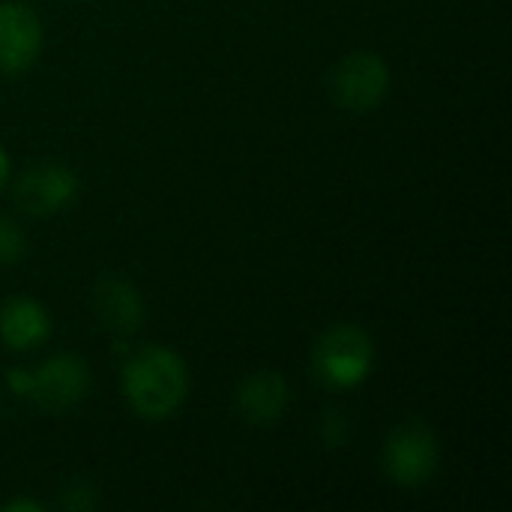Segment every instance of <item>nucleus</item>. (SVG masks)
Wrapping results in <instances>:
<instances>
[{"label": "nucleus", "instance_id": "obj_1", "mask_svg": "<svg viewBox=\"0 0 512 512\" xmlns=\"http://www.w3.org/2000/svg\"><path fill=\"white\" fill-rule=\"evenodd\" d=\"M120 387L129 408L150 423L168 420L189 396V369L183 357L165 345L135 348L120 369Z\"/></svg>", "mask_w": 512, "mask_h": 512}, {"label": "nucleus", "instance_id": "obj_2", "mask_svg": "<svg viewBox=\"0 0 512 512\" xmlns=\"http://www.w3.org/2000/svg\"><path fill=\"white\" fill-rule=\"evenodd\" d=\"M6 384L15 396L33 402L48 414H63L75 408L90 390V369L75 354H54L30 369H12Z\"/></svg>", "mask_w": 512, "mask_h": 512}, {"label": "nucleus", "instance_id": "obj_3", "mask_svg": "<svg viewBox=\"0 0 512 512\" xmlns=\"http://www.w3.org/2000/svg\"><path fill=\"white\" fill-rule=\"evenodd\" d=\"M375 360V345L366 330L354 324H336L324 330L312 348L315 378L327 390H354L360 387Z\"/></svg>", "mask_w": 512, "mask_h": 512}, {"label": "nucleus", "instance_id": "obj_4", "mask_svg": "<svg viewBox=\"0 0 512 512\" xmlns=\"http://www.w3.org/2000/svg\"><path fill=\"white\" fill-rule=\"evenodd\" d=\"M393 87V75L390 66L381 54L375 51H351L345 54L327 78V90L330 99L345 108V111H375L384 105V99L390 96Z\"/></svg>", "mask_w": 512, "mask_h": 512}, {"label": "nucleus", "instance_id": "obj_5", "mask_svg": "<svg viewBox=\"0 0 512 512\" xmlns=\"http://www.w3.org/2000/svg\"><path fill=\"white\" fill-rule=\"evenodd\" d=\"M438 462H441L438 435L426 423H420V420H411V423L396 426L387 435L384 450H381L384 474L396 486H402V489H420V486H426L435 477Z\"/></svg>", "mask_w": 512, "mask_h": 512}, {"label": "nucleus", "instance_id": "obj_6", "mask_svg": "<svg viewBox=\"0 0 512 512\" xmlns=\"http://www.w3.org/2000/svg\"><path fill=\"white\" fill-rule=\"evenodd\" d=\"M42 18L24 0H0V72H27L42 51Z\"/></svg>", "mask_w": 512, "mask_h": 512}, {"label": "nucleus", "instance_id": "obj_7", "mask_svg": "<svg viewBox=\"0 0 512 512\" xmlns=\"http://www.w3.org/2000/svg\"><path fill=\"white\" fill-rule=\"evenodd\" d=\"M78 195V174L63 162H39L15 183V204L27 216H54Z\"/></svg>", "mask_w": 512, "mask_h": 512}, {"label": "nucleus", "instance_id": "obj_8", "mask_svg": "<svg viewBox=\"0 0 512 512\" xmlns=\"http://www.w3.org/2000/svg\"><path fill=\"white\" fill-rule=\"evenodd\" d=\"M291 402V390L288 381L273 372V369H261L252 372L249 378L240 381L237 393H234V405L237 414L252 423V426H273L285 417Z\"/></svg>", "mask_w": 512, "mask_h": 512}, {"label": "nucleus", "instance_id": "obj_9", "mask_svg": "<svg viewBox=\"0 0 512 512\" xmlns=\"http://www.w3.org/2000/svg\"><path fill=\"white\" fill-rule=\"evenodd\" d=\"M93 309L99 324L117 339L138 333L144 324V300L126 279H102L93 291Z\"/></svg>", "mask_w": 512, "mask_h": 512}, {"label": "nucleus", "instance_id": "obj_10", "mask_svg": "<svg viewBox=\"0 0 512 512\" xmlns=\"http://www.w3.org/2000/svg\"><path fill=\"white\" fill-rule=\"evenodd\" d=\"M51 336V318L30 297H9L0 306V342L9 351H33Z\"/></svg>", "mask_w": 512, "mask_h": 512}, {"label": "nucleus", "instance_id": "obj_11", "mask_svg": "<svg viewBox=\"0 0 512 512\" xmlns=\"http://www.w3.org/2000/svg\"><path fill=\"white\" fill-rule=\"evenodd\" d=\"M24 252H27L24 231L12 219L0 216V267L3 264H18L24 258Z\"/></svg>", "mask_w": 512, "mask_h": 512}, {"label": "nucleus", "instance_id": "obj_12", "mask_svg": "<svg viewBox=\"0 0 512 512\" xmlns=\"http://www.w3.org/2000/svg\"><path fill=\"white\" fill-rule=\"evenodd\" d=\"M96 504H99V495H96V489L87 486V483L69 486V489L63 492V501H60V507L69 512H90L96 510Z\"/></svg>", "mask_w": 512, "mask_h": 512}, {"label": "nucleus", "instance_id": "obj_13", "mask_svg": "<svg viewBox=\"0 0 512 512\" xmlns=\"http://www.w3.org/2000/svg\"><path fill=\"white\" fill-rule=\"evenodd\" d=\"M0 510L3 512H45V504H39V501H30V498H18V501H6V504H0Z\"/></svg>", "mask_w": 512, "mask_h": 512}, {"label": "nucleus", "instance_id": "obj_14", "mask_svg": "<svg viewBox=\"0 0 512 512\" xmlns=\"http://www.w3.org/2000/svg\"><path fill=\"white\" fill-rule=\"evenodd\" d=\"M6 180H9V156H6V150L0 147V192H3V186H6Z\"/></svg>", "mask_w": 512, "mask_h": 512}]
</instances>
